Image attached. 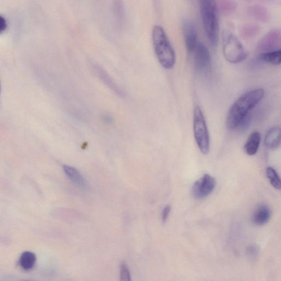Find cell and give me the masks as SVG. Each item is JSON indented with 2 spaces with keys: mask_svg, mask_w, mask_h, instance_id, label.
<instances>
[{
  "mask_svg": "<svg viewBox=\"0 0 281 281\" xmlns=\"http://www.w3.org/2000/svg\"><path fill=\"white\" fill-rule=\"evenodd\" d=\"M264 94L263 89H257L238 98L229 110L227 122L228 129L234 130L239 126L249 112L263 99Z\"/></svg>",
  "mask_w": 281,
  "mask_h": 281,
  "instance_id": "obj_1",
  "label": "cell"
},
{
  "mask_svg": "<svg viewBox=\"0 0 281 281\" xmlns=\"http://www.w3.org/2000/svg\"><path fill=\"white\" fill-rule=\"evenodd\" d=\"M152 38L159 62L165 69H172L176 63V55L164 29L159 25L152 30Z\"/></svg>",
  "mask_w": 281,
  "mask_h": 281,
  "instance_id": "obj_2",
  "label": "cell"
},
{
  "mask_svg": "<svg viewBox=\"0 0 281 281\" xmlns=\"http://www.w3.org/2000/svg\"><path fill=\"white\" fill-rule=\"evenodd\" d=\"M201 20L207 39L213 46H216L219 39V21L218 6L213 0L199 2Z\"/></svg>",
  "mask_w": 281,
  "mask_h": 281,
  "instance_id": "obj_3",
  "label": "cell"
},
{
  "mask_svg": "<svg viewBox=\"0 0 281 281\" xmlns=\"http://www.w3.org/2000/svg\"><path fill=\"white\" fill-rule=\"evenodd\" d=\"M223 51L226 60L238 63L246 59L248 53L241 41L233 33L225 31L223 35Z\"/></svg>",
  "mask_w": 281,
  "mask_h": 281,
  "instance_id": "obj_4",
  "label": "cell"
},
{
  "mask_svg": "<svg viewBox=\"0 0 281 281\" xmlns=\"http://www.w3.org/2000/svg\"><path fill=\"white\" fill-rule=\"evenodd\" d=\"M193 129L195 140L202 154H208L210 138L204 116L199 106L195 107L193 113Z\"/></svg>",
  "mask_w": 281,
  "mask_h": 281,
  "instance_id": "obj_5",
  "label": "cell"
},
{
  "mask_svg": "<svg viewBox=\"0 0 281 281\" xmlns=\"http://www.w3.org/2000/svg\"><path fill=\"white\" fill-rule=\"evenodd\" d=\"M216 180L209 174H205L194 183L192 189L193 196L202 199L208 196L215 189Z\"/></svg>",
  "mask_w": 281,
  "mask_h": 281,
  "instance_id": "obj_6",
  "label": "cell"
},
{
  "mask_svg": "<svg viewBox=\"0 0 281 281\" xmlns=\"http://www.w3.org/2000/svg\"><path fill=\"white\" fill-rule=\"evenodd\" d=\"M194 63L195 68L201 73H206L210 71L212 57L209 48L203 43H198L194 50Z\"/></svg>",
  "mask_w": 281,
  "mask_h": 281,
  "instance_id": "obj_7",
  "label": "cell"
},
{
  "mask_svg": "<svg viewBox=\"0 0 281 281\" xmlns=\"http://www.w3.org/2000/svg\"><path fill=\"white\" fill-rule=\"evenodd\" d=\"M281 48V30H271L259 42L257 50L261 54Z\"/></svg>",
  "mask_w": 281,
  "mask_h": 281,
  "instance_id": "obj_8",
  "label": "cell"
},
{
  "mask_svg": "<svg viewBox=\"0 0 281 281\" xmlns=\"http://www.w3.org/2000/svg\"><path fill=\"white\" fill-rule=\"evenodd\" d=\"M182 30L187 50L192 52L198 44L196 28L192 22L186 21L183 24Z\"/></svg>",
  "mask_w": 281,
  "mask_h": 281,
  "instance_id": "obj_9",
  "label": "cell"
},
{
  "mask_svg": "<svg viewBox=\"0 0 281 281\" xmlns=\"http://www.w3.org/2000/svg\"><path fill=\"white\" fill-rule=\"evenodd\" d=\"M63 170L67 177L77 186L83 189L88 187L87 181L77 169L68 166H64Z\"/></svg>",
  "mask_w": 281,
  "mask_h": 281,
  "instance_id": "obj_10",
  "label": "cell"
},
{
  "mask_svg": "<svg viewBox=\"0 0 281 281\" xmlns=\"http://www.w3.org/2000/svg\"><path fill=\"white\" fill-rule=\"evenodd\" d=\"M271 217V212L269 207L265 204H261L254 213L253 222L259 226L264 225L269 221Z\"/></svg>",
  "mask_w": 281,
  "mask_h": 281,
  "instance_id": "obj_11",
  "label": "cell"
},
{
  "mask_svg": "<svg viewBox=\"0 0 281 281\" xmlns=\"http://www.w3.org/2000/svg\"><path fill=\"white\" fill-rule=\"evenodd\" d=\"M265 145L269 149H276L281 144V129L279 127H273L266 134L265 138Z\"/></svg>",
  "mask_w": 281,
  "mask_h": 281,
  "instance_id": "obj_12",
  "label": "cell"
},
{
  "mask_svg": "<svg viewBox=\"0 0 281 281\" xmlns=\"http://www.w3.org/2000/svg\"><path fill=\"white\" fill-rule=\"evenodd\" d=\"M261 140V135L259 132H253L249 137L245 146L244 151L249 156H254L257 152Z\"/></svg>",
  "mask_w": 281,
  "mask_h": 281,
  "instance_id": "obj_13",
  "label": "cell"
},
{
  "mask_svg": "<svg viewBox=\"0 0 281 281\" xmlns=\"http://www.w3.org/2000/svg\"><path fill=\"white\" fill-rule=\"evenodd\" d=\"M36 262V256L32 252H24L21 255L19 263L21 267L26 271H30L34 267Z\"/></svg>",
  "mask_w": 281,
  "mask_h": 281,
  "instance_id": "obj_14",
  "label": "cell"
},
{
  "mask_svg": "<svg viewBox=\"0 0 281 281\" xmlns=\"http://www.w3.org/2000/svg\"><path fill=\"white\" fill-rule=\"evenodd\" d=\"M249 10L250 15L259 21L266 22L269 17L268 12L264 6L255 5L250 8Z\"/></svg>",
  "mask_w": 281,
  "mask_h": 281,
  "instance_id": "obj_15",
  "label": "cell"
},
{
  "mask_svg": "<svg viewBox=\"0 0 281 281\" xmlns=\"http://www.w3.org/2000/svg\"><path fill=\"white\" fill-rule=\"evenodd\" d=\"M260 58L265 62L273 65L281 64V48L278 50L260 54Z\"/></svg>",
  "mask_w": 281,
  "mask_h": 281,
  "instance_id": "obj_16",
  "label": "cell"
},
{
  "mask_svg": "<svg viewBox=\"0 0 281 281\" xmlns=\"http://www.w3.org/2000/svg\"><path fill=\"white\" fill-rule=\"evenodd\" d=\"M93 67L95 71L97 73V75H99L100 78L102 79V80L108 85L110 88L113 89L116 93L121 94V92L119 89L118 88L117 85L115 84L111 78L109 77L105 71L103 70L102 68H101L100 66L97 65V64L93 65Z\"/></svg>",
  "mask_w": 281,
  "mask_h": 281,
  "instance_id": "obj_17",
  "label": "cell"
},
{
  "mask_svg": "<svg viewBox=\"0 0 281 281\" xmlns=\"http://www.w3.org/2000/svg\"><path fill=\"white\" fill-rule=\"evenodd\" d=\"M266 173L271 185L276 189H281V179L276 170L271 167H268Z\"/></svg>",
  "mask_w": 281,
  "mask_h": 281,
  "instance_id": "obj_18",
  "label": "cell"
},
{
  "mask_svg": "<svg viewBox=\"0 0 281 281\" xmlns=\"http://www.w3.org/2000/svg\"><path fill=\"white\" fill-rule=\"evenodd\" d=\"M260 29L259 26L255 25V24H248L244 26L242 30L241 34L244 38H251L259 32Z\"/></svg>",
  "mask_w": 281,
  "mask_h": 281,
  "instance_id": "obj_19",
  "label": "cell"
},
{
  "mask_svg": "<svg viewBox=\"0 0 281 281\" xmlns=\"http://www.w3.org/2000/svg\"><path fill=\"white\" fill-rule=\"evenodd\" d=\"M120 281H132L129 267L125 262H123L120 265Z\"/></svg>",
  "mask_w": 281,
  "mask_h": 281,
  "instance_id": "obj_20",
  "label": "cell"
},
{
  "mask_svg": "<svg viewBox=\"0 0 281 281\" xmlns=\"http://www.w3.org/2000/svg\"><path fill=\"white\" fill-rule=\"evenodd\" d=\"M237 8L234 2L224 1L221 3V9L225 14H230Z\"/></svg>",
  "mask_w": 281,
  "mask_h": 281,
  "instance_id": "obj_21",
  "label": "cell"
},
{
  "mask_svg": "<svg viewBox=\"0 0 281 281\" xmlns=\"http://www.w3.org/2000/svg\"><path fill=\"white\" fill-rule=\"evenodd\" d=\"M171 206L170 205H167L164 207L162 215V219L163 223H166L168 219L170 213L171 212Z\"/></svg>",
  "mask_w": 281,
  "mask_h": 281,
  "instance_id": "obj_22",
  "label": "cell"
},
{
  "mask_svg": "<svg viewBox=\"0 0 281 281\" xmlns=\"http://www.w3.org/2000/svg\"><path fill=\"white\" fill-rule=\"evenodd\" d=\"M258 249L254 246L250 247L248 250V254L250 258H255V256L258 255Z\"/></svg>",
  "mask_w": 281,
  "mask_h": 281,
  "instance_id": "obj_23",
  "label": "cell"
}]
</instances>
